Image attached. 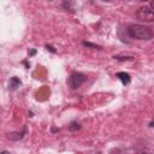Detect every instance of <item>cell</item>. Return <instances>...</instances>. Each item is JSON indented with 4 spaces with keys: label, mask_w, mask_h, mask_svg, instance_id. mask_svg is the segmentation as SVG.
Returning <instances> with one entry per match:
<instances>
[{
    "label": "cell",
    "mask_w": 154,
    "mask_h": 154,
    "mask_svg": "<svg viewBox=\"0 0 154 154\" xmlns=\"http://www.w3.org/2000/svg\"><path fill=\"white\" fill-rule=\"evenodd\" d=\"M82 45H83V46H87V47H93V48H99L97 46H95V45H93V43H89V42H85V41H84V42H82Z\"/></svg>",
    "instance_id": "obj_10"
},
{
    "label": "cell",
    "mask_w": 154,
    "mask_h": 154,
    "mask_svg": "<svg viewBox=\"0 0 154 154\" xmlns=\"http://www.w3.org/2000/svg\"><path fill=\"white\" fill-rule=\"evenodd\" d=\"M20 84H22V82H20V79H19L18 77H12V78L10 79L8 87H10V89H11V90H16Z\"/></svg>",
    "instance_id": "obj_5"
},
{
    "label": "cell",
    "mask_w": 154,
    "mask_h": 154,
    "mask_svg": "<svg viewBox=\"0 0 154 154\" xmlns=\"http://www.w3.org/2000/svg\"><path fill=\"white\" fill-rule=\"evenodd\" d=\"M81 129V125L78 124V123H76V122H72L70 125H69V130L70 131H77V130H79Z\"/></svg>",
    "instance_id": "obj_7"
},
{
    "label": "cell",
    "mask_w": 154,
    "mask_h": 154,
    "mask_svg": "<svg viewBox=\"0 0 154 154\" xmlns=\"http://www.w3.org/2000/svg\"><path fill=\"white\" fill-rule=\"evenodd\" d=\"M89 154H101L100 152H93V153H89Z\"/></svg>",
    "instance_id": "obj_14"
},
{
    "label": "cell",
    "mask_w": 154,
    "mask_h": 154,
    "mask_svg": "<svg viewBox=\"0 0 154 154\" xmlns=\"http://www.w3.org/2000/svg\"><path fill=\"white\" fill-rule=\"evenodd\" d=\"M24 134H25V130H23L22 132H12V134H8V136H7V137H8L10 140H14V141H18V140L23 138Z\"/></svg>",
    "instance_id": "obj_6"
},
{
    "label": "cell",
    "mask_w": 154,
    "mask_h": 154,
    "mask_svg": "<svg viewBox=\"0 0 154 154\" xmlns=\"http://www.w3.org/2000/svg\"><path fill=\"white\" fill-rule=\"evenodd\" d=\"M140 154H152V153H149V152H143V153H140Z\"/></svg>",
    "instance_id": "obj_15"
},
{
    "label": "cell",
    "mask_w": 154,
    "mask_h": 154,
    "mask_svg": "<svg viewBox=\"0 0 154 154\" xmlns=\"http://www.w3.org/2000/svg\"><path fill=\"white\" fill-rule=\"evenodd\" d=\"M46 47H47V49H49L52 53H55V49H53V47H52V46H48V45H47Z\"/></svg>",
    "instance_id": "obj_11"
},
{
    "label": "cell",
    "mask_w": 154,
    "mask_h": 154,
    "mask_svg": "<svg viewBox=\"0 0 154 154\" xmlns=\"http://www.w3.org/2000/svg\"><path fill=\"white\" fill-rule=\"evenodd\" d=\"M72 5H73V2H70V1H65V2H63V7L66 8V10H71V11L75 10V8L72 7Z\"/></svg>",
    "instance_id": "obj_8"
},
{
    "label": "cell",
    "mask_w": 154,
    "mask_h": 154,
    "mask_svg": "<svg viewBox=\"0 0 154 154\" xmlns=\"http://www.w3.org/2000/svg\"><path fill=\"white\" fill-rule=\"evenodd\" d=\"M85 79H87L85 75H83L81 72H73L67 78V84L71 89H77L85 82Z\"/></svg>",
    "instance_id": "obj_3"
},
{
    "label": "cell",
    "mask_w": 154,
    "mask_h": 154,
    "mask_svg": "<svg viewBox=\"0 0 154 154\" xmlns=\"http://www.w3.org/2000/svg\"><path fill=\"white\" fill-rule=\"evenodd\" d=\"M113 154H126V153H125L124 150H116Z\"/></svg>",
    "instance_id": "obj_12"
},
{
    "label": "cell",
    "mask_w": 154,
    "mask_h": 154,
    "mask_svg": "<svg viewBox=\"0 0 154 154\" xmlns=\"http://www.w3.org/2000/svg\"><path fill=\"white\" fill-rule=\"evenodd\" d=\"M152 5L153 4H150V6H142L137 10L136 17L138 20H141V22H153L154 20V13L152 10Z\"/></svg>",
    "instance_id": "obj_2"
},
{
    "label": "cell",
    "mask_w": 154,
    "mask_h": 154,
    "mask_svg": "<svg viewBox=\"0 0 154 154\" xmlns=\"http://www.w3.org/2000/svg\"><path fill=\"white\" fill-rule=\"evenodd\" d=\"M114 59H117V60H130V59H132V57H119V55H117V57H114Z\"/></svg>",
    "instance_id": "obj_9"
},
{
    "label": "cell",
    "mask_w": 154,
    "mask_h": 154,
    "mask_svg": "<svg viewBox=\"0 0 154 154\" xmlns=\"http://www.w3.org/2000/svg\"><path fill=\"white\" fill-rule=\"evenodd\" d=\"M126 32L130 37L136 40H150L153 37V31L149 26L142 25V24H131L128 26Z\"/></svg>",
    "instance_id": "obj_1"
},
{
    "label": "cell",
    "mask_w": 154,
    "mask_h": 154,
    "mask_svg": "<svg viewBox=\"0 0 154 154\" xmlns=\"http://www.w3.org/2000/svg\"><path fill=\"white\" fill-rule=\"evenodd\" d=\"M116 76H117V78H119L122 81V83L124 85H126V84L130 83V75L129 73H126V72H118Z\"/></svg>",
    "instance_id": "obj_4"
},
{
    "label": "cell",
    "mask_w": 154,
    "mask_h": 154,
    "mask_svg": "<svg viewBox=\"0 0 154 154\" xmlns=\"http://www.w3.org/2000/svg\"><path fill=\"white\" fill-rule=\"evenodd\" d=\"M0 154H10V152H7V150H4V152H0Z\"/></svg>",
    "instance_id": "obj_13"
}]
</instances>
